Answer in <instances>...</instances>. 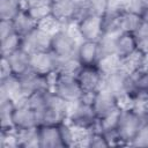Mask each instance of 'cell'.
I'll list each match as a JSON object with an SVG mask.
<instances>
[{
    "label": "cell",
    "mask_w": 148,
    "mask_h": 148,
    "mask_svg": "<svg viewBox=\"0 0 148 148\" xmlns=\"http://www.w3.org/2000/svg\"><path fill=\"white\" fill-rule=\"evenodd\" d=\"M16 103L12 99H0V124L2 131L14 130L13 127V112Z\"/></svg>",
    "instance_id": "cb8c5ba5"
},
{
    "label": "cell",
    "mask_w": 148,
    "mask_h": 148,
    "mask_svg": "<svg viewBox=\"0 0 148 148\" xmlns=\"http://www.w3.org/2000/svg\"><path fill=\"white\" fill-rule=\"evenodd\" d=\"M101 56L99 44L94 40H80L76 49V58L81 66L96 65L98 58Z\"/></svg>",
    "instance_id": "2e32d148"
},
{
    "label": "cell",
    "mask_w": 148,
    "mask_h": 148,
    "mask_svg": "<svg viewBox=\"0 0 148 148\" xmlns=\"http://www.w3.org/2000/svg\"><path fill=\"white\" fill-rule=\"evenodd\" d=\"M22 43H23V37L16 32H13L6 38L1 39L0 40L1 57H8L13 52L17 51L18 49L22 47Z\"/></svg>",
    "instance_id": "484cf974"
},
{
    "label": "cell",
    "mask_w": 148,
    "mask_h": 148,
    "mask_svg": "<svg viewBox=\"0 0 148 148\" xmlns=\"http://www.w3.org/2000/svg\"><path fill=\"white\" fill-rule=\"evenodd\" d=\"M10 75H14L12 73V69H10V66H9V62L7 60V58L5 57H1V69H0V80L2 79H6Z\"/></svg>",
    "instance_id": "74e56055"
},
{
    "label": "cell",
    "mask_w": 148,
    "mask_h": 148,
    "mask_svg": "<svg viewBox=\"0 0 148 148\" xmlns=\"http://www.w3.org/2000/svg\"><path fill=\"white\" fill-rule=\"evenodd\" d=\"M15 32L13 21L10 20H0V40Z\"/></svg>",
    "instance_id": "d590c367"
},
{
    "label": "cell",
    "mask_w": 148,
    "mask_h": 148,
    "mask_svg": "<svg viewBox=\"0 0 148 148\" xmlns=\"http://www.w3.org/2000/svg\"><path fill=\"white\" fill-rule=\"evenodd\" d=\"M143 124L142 116L132 106L120 109L119 120L116 132L119 136L121 146H131L132 140Z\"/></svg>",
    "instance_id": "7a4b0ae2"
},
{
    "label": "cell",
    "mask_w": 148,
    "mask_h": 148,
    "mask_svg": "<svg viewBox=\"0 0 148 148\" xmlns=\"http://www.w3.org/2000/svg\"><path fill=\"white\" fill-rule=\"evenodd\" d=\"M12 21H13L15 32L18 34L22 37L27 36L28 34H30L31 31H34L38 27V22L24 8Z\"/></svg>",
    "instance_id": "ffe728a7"
},
{
    "label": "cell",
    "mask_w": 148,
    "mask_h": 148,
    "mask_svg": "<svg viewBox=\"0 0 148 148\" xmlns=\"http://www.w3.org/2000/svg\"><path fill=\"white\" fill-rule=\"evenodd\" d=\"M51 90L68 104L83 98L84 92L76 79V75L54 73L51 75Z\"/></svg>",
    "instance_id": "6da1fadb"
},
{
    "label": "cell",
    "mask_w": 148,
    "mask_h": 148,
    "mask_svg": "<svg viewBox=\"0 0 148 148\" xmlns=\"http://www.w3.org/2000/svg\"><path fill=\"white\" fill-rule=\"evenodd\" d=\"M39 126L38 113L24 102L16 104L13 112V127L16 131L31 130Z\"/></svg>",
    "instance_id": "30bf717a"
},
{
    "label": "cell",
    "mask_w": 148,
    "mask_h": 148,
    "mask_svg": "<svg viewBox=\"0 0 148 148\" xmlns=\"http://www.w3.org/2000/svg\"><path fill=\"white\" fill-rule=\"evenodd\" d=\"M131 146H140V147H148V123H145L139 128L138 133L135 134L134 139L131 142Z\"/></svg>",
    "instance_id": "d6a6232c"
},
{
    "label": "cell",
    "mask_w": 148,
    "mask_h": 148,
    "mask_svg": "<svg viewBox=\"0 0 148 148\" xmlns=\"http://www.w3.org/2000/svg\"><path fill=\"white\" fill-rule=\"evenodd\" d=\"M80 42L73 36L72 31L67 27H62L51 37L50 51L59 59L68 58L76 54V49Z\"/></svg>",
    "instance_id": "5b68a950"
},
{
    "label": "cell",
    "mask_w": 148,
    "mask_h": 148,
    "mask_svg": "<svg viewBox=\"0 0 148 148\" xmlns=\"http://www.w3.org/2000/svg\"><path fill=\"white\" fill-rule=\"evenodd\" d=\"M39 148H65L62 126L59 125H39L37 127Z\"/></svg>",
    "instance_id": "8fae6325"
},
{
    "label": "cell",
    "mask_w": 148,
    "mask_h": 148,
    "mask_svg": "<svg viewBox=\"0 0 148 148\" xmlns=\"http://www.w3.org/2000/svg\"><path fill=\"white\" fill-rule=\"evenodd\" d=\"M18 77L25 96L39 90H51V75H43L30 69Z\"/></svg>",
    "instance_id": "4fadbf2b"
},
{
    "label": "cell",
    "mask_w": 148,
    "mask_h": 148,
    "mask_svg": "<svg viewBox=\"0 0 148 148\" xmlns=\"http://www.w3.org/2000/svg\"><path fill=\"white\" fill-rule=\"evenodd\" d=\"M69 104L58 97L52 90L44 109L38 112L39 125H59L67 121Z\"/></svg>",
    "instance_id": "277c9868"
},
{
    "label": "cell",
    "mask_w": 148,
    "mask_h": 148,
    "mask_svg": "<svg viewBox=\"0 0 148 148\" xmlns=\"http://www.w3.org/2000/svg\"><path fill=\"white\" fill-rule=\"evenodd\" d=\"M127 81H128V74H126L123 71H118L116 73L104 76L102 87L108 89L110 92H112L114 96H117L118 99L120 101L126 95Z\"/></svg>",
    "instance_id": "e0dca14e"
},
{
    "label": "cell",
    "mask_w": 148,
    "mask_h": 148,
    "mask_svg": "<svg viewBox=\"0 0 148 148\" xmlns=\"http://www.w3.org/2000/svg\"><path fill=\"white\" fill-rule=\"evenodd\" d=\"M140 15H141V18H142L143 23L145 24H148V6L146 8H143V10L141 12Z\"/></svg>",
    "instance_id": "f35d334b"
},
{
    "label": "cell",
    "mask_w": 148,
    "mask_h": 148,
    "mask_svg": "<svg viewBox=\"0 0 148 148\" xmlns=\"http://www.w3.org/2000/svg\"><path fill=\"white\" fill-rule=\"evenodd\" d=\"M147 60V56L143 54L139 49L136 51H134L132 54L125 57L121 59V69L123 72H125L126 74H132L134 72H136L138 69L142 68V66L145 65Z\"/></svg>",
    "instance_id": "603a6c76"
},
{
    "label": "cell",
    "mask_w": 148,
    "mask_h": 148,
    "mask_svg": "<svg viewBox=\"0 0 148 148\" xmlns=\"http://www.w3.org/2000/svg\"><path fill=\"white\" fill-rule=\"evenodd\" d=\"M147 6H148V0H128L126 9L141 14L143 8H146Z\"/></svg>",
    "instance_id": "8d00e7d4"
},
{
    "label": "cell",
    "mask_w": 148,
    "mask_h": 148,
    "mask_svg": "<svg viewBox=\"0 0 148 148\" xmlns=\"http://www.w3.org/2000/svg\"><path fill=\"white\" fill-rule=\"evenodd\" d=\"M16 131V130H15ZM18 147L21 148H39L37 127L24 131H16Z\"/></svg>",
    "instance_id": "4316f807"
},
{
    "label": "cell",
    "mask_w": 148,
    "mask_h": 148,
    "mask_svg": "<svg viewBox=\"0 0 148 148\" xmlns=\"http://www.w3.org/2000/svg\"><path fill=\"white\" fill-rule=\"evenodd\" d=\"M51 16L62 27L75 24L79 18L74 0H53L51 3Z\"/></svg>",
    "instance_id": "9c48e42d"
},
{
    "label": "cell",
    "mask_w": 148,
    "mask_h": 148,
    "mask_svg": "<svg viewBox=\"0 0 148 148\" xmlns=\"http://www.w3.org/2000/svg\"><path fill=\"white\" fill-rule=\"evenodd\" d=\"M25 97L18 76L10 75L0 80V99H12L16 104H20L24 102Z\"/></svg>",
    "instance_id": "5bb4252c"
},
{
    "label": "cell",
    "mask_w": 148,
    "mask_h": 148,
    "mask_svg": "<svg viewBox=\"0 0 148 148\" xmlns=\"http://www.w3.org/2000/svg\"><path fill=\"white\" fill-rule=\"evenodd\" d=\"M89 6H90V13L104 16L106 12L108 0H89Z\"/></svg>",
    "instance_id": "e575fe53"
},
{
    "label": "cell",
    "mask_w": 148,
    "mask_h": 148,
    "mask_svg": "<svg viewBox=\"0 0 148 148\" xmlns=\"http://www.w3.org/2000/svg\"><path fill=\"white\" fill-rule=\"evenodd\" d=\"M110 147V142L104 132L101 130H92L88 141V148H104Z\"/></svg>",
    "instance_id": "f546056e"
},
{
    "label": "cell",
    "mask_w": 148,
    "mask_h": 148,
    "mask_svg": "<svg viewBox=\"0 0 148 148\" xmlns=\"http://www.w3.org/2000/svg\"><path fill=\"white\" fill-rule=\"evenodd\" d=\"M138 39V49L148 57V24H142L141 28L135 32Z\"/></svg>",
    "instance_id": "4dcf8cb0"
},
{
    "label": "cell",
    "mask_w": 148,
    "mask_h": 148,
    "mask_svg": "<svg viewBox=\"0 0 148 148\" xmlns=\"http://www.w3.org/2000/svg\"><path fill=\"white\" fill-rule=\"evenodd\" d=\"M96 66L101 71V73L106 76L121 69V58L114 52L103 53L99 56Z\"/></svg>",
    "instance_id": "44dd1931"
},
{
    "label": "cell",
    "mask_w": 148,
    "mask_h": 148,
    "mask_svg": "<svg viewBox=\"0 0 148 148\" xmlns=\"http://www.w3.org/2000/svg\"><path fill=\"white\" fill-rule=\"evenodd\" d=\"M76 79L84 92V96H92L103 86L104 75L96 65L81 66L76 73Z\"/></svg>",
    "instance_id": "52a82bcc"
},
{
    "label": "cell",
    "mask_w": 148,
    "mask_h": 148,
    "mask_svg": "<svg viewBox=\"0 0 148 148\" xmlns=\"http://www.w3.org/2000/svg\"><path fill=\"white\" fill-rule=\"evenodd\" d=\"M138 50V39L135 34L132 32H120L114 42V53H117L121 59L132 54Z\"/></svg>",
    "instance_id": "d6986e66"
},
{
    "label": "cell",
    "mask_w": 148,
    "mask_h": 148,
    "mask_svg": "<svg viewBox=\"0 0 148 148\" xmlns=\"http://www.w3.org/2000/svg\"><path fill=\"white\" fill-rule=\"evenodd\" d=\"M120 109H117V110L112 111L111 113L99 118L98 119V130H101L104 133H109V132L116 131L117 125H118V120H119Z\"/></svg>",
    "instance_id": "f1b7e54d"
},
{
    "label": "cell",
    "mask_w": 148,
    "mask_h": 148,
    "mask_svg": "<svg viewBox=\"0 0 148 148\" xmlns=\"http://www.w3.org/2000/svg\"><path fill=\"white\" fill-rule=\"evenodd\" d=\"M58 58L50 51H38L30 54V68L43 75H52L57 72Z\"/></svg>",
    "instance_id": "7c38bea8"
},
{
    "label": "cell",
    "mask_w": 148,
    "mask_h": 148,
    "mask_svg": "<svg viewBox=\"0 0 148 148\" xmlns=\"http://www.w3.org/2000/svg\"><path fill=\"white\" fill-rule=\"evenodd\" d=\"M91 105L97 116V118H102L112 111L120 109V103L117 96L110 92L108 89L102 87L91 96Z\"/></svg>",
    "instance_id": "ba28073f"
},
{
    "label": "cell",
    "mask_w": 148,
    "mask_h": 148,
    "mask_svg": "<svg viewBox=\"0 0 148 148\" xmlns=\"http://www.w3.org/2000/svg\"><path fill=\"white\" fill-rule=\"evenodd\" d=\"M80 39L99 42L104 35V16L89 13L75 22Z\"/></svg>",
    "instance_id": "8992f818"
},
{
    "label": "cell",
    "mask_w": 148,
    "mask_h": 148,
    "mask_svg": "<svg viewBox=\"0 0 148 148\" xmlns=\"http://www.w3.org/2000/svg\"><path fill=\"white\" fill-rule=\"evenodd\" d=\"M81 67V64L79 62L76 54L73 57L68 58H58V64H57V73H62V74H71V75H76L79 68Z\"/></svg>",
    "instance_id": "83f0119b"
},
{
    "label": "cell",
    "mask_w": 148,
    "mask_h": 148,
    "mask_svg": "<svg viewBox=\"0 0 148 148\" xmlns=\"http://www.w3.org/2000/svg\"><path fill=\"white\" fill-rule=\"evenodd\" d=\"M128 0H108L106 12L104 15H119L127 8Z\"/></svg>",
    "instance_id": "836d02e7"
},
{
    "label": "cell",
    "mask_w": 148,
    "mask_h": 148,
    "mask_svg": "<svg viewBox=\"0 0 148 148\" xmlns=\"http://www.w3.org/2000/svg\"><path fill=\"white\" fill-rule=\"evenodd\" d=\"M142 24H143V21L139 13L125 9L119 14V27L123 32L135 34L141 28Z\"/></svg>",
    "instance_id": "7402d4cb"
},
{
    "label": "cell",
    "mask_w": 148,
    "mask_h": 148,
    "mask_svg": "<svg viewBox=\"0 0 148 148\" xmlns=\"http://www.w3.org/2000/svg\"><path fill=\"white\" fill-rule=\"evenodd\" d=\"M28 10V13L39 23L43 20L51 16V3L50 5H44V6H38V7H32V8H24Z\"/></svg>",
    "instance_id": "1f68e13d"
},
{
    "label": "cell",
    "mask_w": 148,
    "mask_h": 148,
    "mask_svg": "<svg viewBox=\"0 0 148 148\" xmlns=\"http://www.w3.org/2000/svg\"><path fill=\"white\" fill-rule=\"evenodd\" d=\"M7 58L12 73L16 76H22L27 72H29L30 68V53L27 52L23 47L18 49L17 51L9 54Z\"/></svg>",
    "instance_id": "ac0fdd59"
},
{
    "label": "cell",
    "mask_w": 148,
    "mask_h": 148,
    "mask_svg": "<svg viewBox=\"0 0 148 148\" xmlns=\"http://www.w3.org/2000/svg\"><path fill=\"white\" fill-rule=\"evenodd\" d=\"M23 8V0H0V20L12 21Z\"/></svg>",
    "instance_id": "d4e9b609"
},
{
    "label": "cell",
    "mask_w": 148,
    "mask_h": 148,
    "mask_svg": "<svg viewBox=\"0 0 148 148\" xmlns=\"http://www.w3.org/2000/svg\"><path fill=\"white\" fill-rule=\"evenodd\" d=\"M67 123L76 127L98 130V118L92 109L91 102L86 98L69 104Z\"/></svg>",
    "instance_id": "3957f363"
},
{
    "label": "cell",
    "mask_w": 148,
    "mask_h": 148,
    "mask_svg": "<svg viewBox=\"0 0 148 148\" xmlns=\"http://www.w3.org/2000/svg\"><path fill=\"white\" fill-rule=\"evenodd\" d=\"M51 37H52V35H50L49 32H46L43 29H40L39 27H37L34 31H31L30 34H28L27 36L23 37L22 47L30 54L38 52V51L50 50Z\"/></svg>",
    "instance_id": "9a60e30c"
}]
</instances>
